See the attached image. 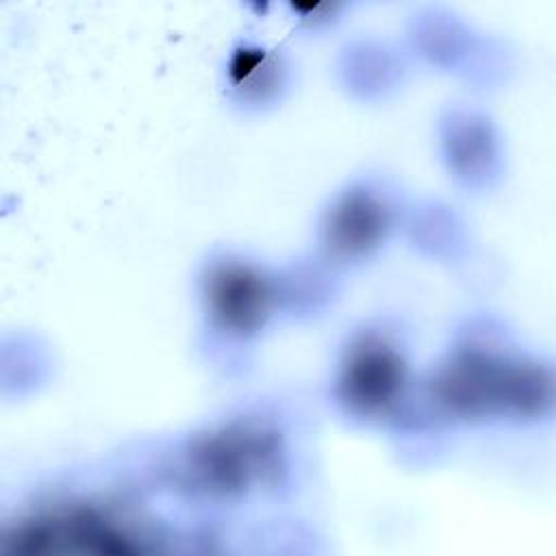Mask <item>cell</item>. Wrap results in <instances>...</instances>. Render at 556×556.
I'll use <instances>...</instances> for the list:
<instances>
[{"mask_svg":"<svg viewBox=\"0 0 556 556\" xmlns=\"http://www.w3.org/2000/svg\"><path fill=\"white\" fill-rule=\"evenodd\" d=\"M432 395L463 419L534 417L552 404V378L536 363L469 345L437 371Z\"/></svg>","mask_w":556,"mask_h":556,"instance_id":"1","label":"cell"},{"mask_svg":"<svg viewBox=\"0 0 556 556\" xmlns=\"http://www.w3.org/2000/svg\"><path fill=\"white\" fill-rule=\"evenodd\" d=\"M280 443L274 430L256 421H232L200 437L182 471L193 489L230 497L267 484L278 476Z\"/></svg>","mask_w":556,"mask_h":556,"instance_id":"2","label":"cell"},{"mask_svg":"<svg viewBox=\"0 0 556 556\" xmlns=\"http://www.w3.org/2000/svg\"><path fill=\"white\" fill-rule=\"evenodd\" d=\"M17 554H132L141 534L126 519L87 504L56 506L17 526L9 536Z\"/></svg>","mask_w":556,"mask_h":556,"instance_id":"3","label":"cell"},{"mask_svg":"<svg viewBox=\"0 0 556 556\" xmlns=\"http://www.w3.org/2000/svg\"><path fill=\"white\" fill-rule=\"evenodd\" d=\"M406 365L400 352L378 337L356 341L343 361L339 397L358 415H378L402 395Z\"/></svg>","mask_w":556,"mask_h":556,"instance_id":"4","label":"cell"},{"mask_svg":"<svg viewBox=\"0 0 556 556\" xmlns=\"http://www.w3.org/2000/svg\"><path fill=\"white\" fill-rule=\"evenodd\" d=\"M204 295L215 324L235 334L258 330L271 311L267 280L256 269L232 261L211 269Z\"/></svg>","mask_w":556,"mask_h":556,"instance_id":"5","label":"cell"},{"mask_svg":"<svg viewBox=\"0 0 556 556\" xmlns=\"http://www.w3.org/2000/svg\"><path fill=\"white\" fill-rule=\"evenodd\" d=\"M384 206L367 193L345 195L328 219V243L348 256L371 250L384 235Z\"/></svg>","mask_w":556,"mask_h":556,"instance_id":"6","label":"cell"}]
</instances>
